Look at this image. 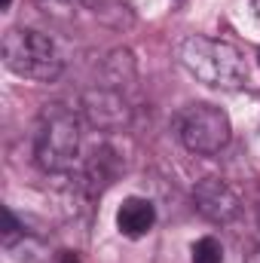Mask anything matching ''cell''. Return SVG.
Returning <instances> with one entry per match:
<instances>
[{
	"mask_svg": "<svg viewBox=\"0 0 260 263\" xmlns=\"http://www.w3.org/2000/svg\"><path fill=\"white\" fill-rule=\"evenodd\" d=\"M178 62L190 77L211 89H239L248 83V65L242 52L227 40L190 34L178 46Z\"/></svg>",
	"mask_w": 260,
	"mask_h": 263,
	"instance_id": "cell-1",
	"label": "cell"
},
{
	"mask_svg": "<svg viewBox=\"0 0 260 263\" xmlns=\"http://www.w3.org/2000/svg\"><path fill=\"white\" fill-rule=\"evenodd\" d=\"M34 159L46 175H67L80 159V120L65 104H46L34 135Z\"/></svg>",
	"mask_w": 260,
	"mask_h": 263,
	"instance_id": "cell-2",
	"label": "cell"
},
{
	"mask_svg": "<svg viewBox=\"0 0 260 263\" xmlns=\"http://www.w3.org/2000/svg\"><path fill=\"white\" fill-rule=\"evenodd\" d=\"M0 49H3V65L15 77H25V80L52 83L65 70V59H62L59 46L34 28H9L3 34Z\"/></svg>",
	"mask_w": 260,
	"mask_h": 263,
	"instance_id": "cell-3",
	"label": "cell"
},
{
	"mask_svg": "<svg viewBox=\"0 0 260 263\" xmlns=\"http://www.w3.org/2000/svg\"><path fill=\"white\" fill-rule=\"evenodd\" d=\"M230 117L217 104L196 101L178 114V138L196 156H214L230 144Z\"/></svg>",
	"mask_w": 260,
	"mask_h": 263,
	"instance_id": "cell-4",
	"label": "cell"
},
{
	"mask_svg": "<svg viewBox=\"0 0 260 263\" xmlns=\"http://www.w3.org/2000/svg\"><path fill=\"white\" fill-rule=\"evenodd\" d=\"M83 120L98 132H120L132 123L129 101L117 89H89L80 98Z\"/></svg>",
	"mask_w": 260,
	"mask_h": 263,
	"instance_id": "cell-5",
	"label": "cell"
},
{
	"mask_svg": "<svg viewBox=\"0 0 260 263\" xmlns=\"http://www.w3.org/2000/svg\"><path fill=\"white\" fill-rule=\"evenodd\" d=\"M193 202H196V211L211 223H230L242 211V202L236 196V190L220 178L199 181L193 187Z\"/></svg>",
	"mask_w": 260,
	"mask_h": 263,
	"instance_id": "cell-6",
	"label": "cell"
},
{
	"mask_svg": "<svg viewBox=\"0 0 260 263\" xmlns=\"http://www.w3.org/2000/svg\"><path fill=\"white\" fill-rule=\"evenodd\" d=\"M120 172H123L120 153H117L114 147H107V144H104V147H95L92 156H89L86 165H83V187H86V193H89V196H101L107 187L117 184Z\"/></svg>",
	"mask_w": 260,
	"mask_h": 263,
	"instance_id": "cell-7",
	"label": "cell"
},
{
	"mask_svg": "<svg viewBox=\"0 0 260 263\" xmlns=\"http://www.w3.org/2000/svg\"><path fill=\"white\" fill-rule=\"evenodd\" d=\"M156 223V208L150 199H141V196H129L120 211H117V230L129 239H141L153 230Z\"/></svg>",
	"mask_w": 260,
	"mask_h": 263,
	"instance_id": "cell-8",
	"label": "cell"
},
{
	"mask_svg": "<svg viewBox=\"0 0 260 263\" xmlns=\"http://www.w3.org/2000/svg\"><path fill=\"white\" fill-rule=\"evenodd\" d=\"M104 70H107V80H110L114 86L135 80V59H132V52L129 49H117V52H110V59H107Z\"/></svg>",
	"mask_w": 260,
	"mask_h": 263,
	"instance_id": "cell-9",
	"label": "cell"
},
{
	"mask_svg": "<svg viewBox=\"0 0 260 263\" xmlns=\"http://www.w3.org/2000/svg\"><path fill=\"white\" fill-rule=\"evenodd\" d=\"M190 260L193 263H220L224 260V245L214 239V236H202V239H196L193 248H190Z\"/></svg>",
	"mask_w": 260,
	"mask_h": 263,
	"instance_id": "cell-10",
	"label": "cell"
},
{
	"mask_svg": "<svg viewBox=\"0 0 260 263\" xmlns=\"http://www.w3.org/2000/svg\"><path fill=\"white\" fill-rule=\"evenodd\" d=\"M55 263H83V260H80V254H77V251H59Z\"/></svg>",
	"mask_w": 260,
	"mask_h": 263,
	"instance_id": "cell-11",
	"label": "cell"
},
{
	"mask_svg": "<svg viewBox=\"0 0 260 263\" xmlns=\"http://www.w3.org/2000/svg\"><path fill=\"white\" fill-rule=\"evenodd\" d=\"M40 3L43 6H70V3L77 6V3H89V0H40Z\"/></svg>",
	"mask_w": 260,
	"mask_h": 263,
	"instance_id": "cell-12",
	"label": "cell"
},
{
	"mask_svg": "<svg viewBox=\"0 0 260 263\" xmlns=\"http://www.w3.org/2000/svg\"><path fill=\"white\" fill-rule=\"evenodd\" d=\"M245 263H260V245L251 251V254H248V260H245Z\"/></svg>",
	"mask_w": 260,
	"mask_h": 263,
	"instance_id": "cell-13",
	"label": "cell"
},
{
	"mask_svg": "<svg viewBox=\"0 0 260 263\" xmlns=\"http://www.w3.org/2000/svg\"><path fill=\"white\" fill-rule=\"evenodd\" d=\"M251 9H254V18H257V25H260V0H251Z\"/></svg>",
	"mask_w": 260,
	"mask_h": 263,
	"instance_id": "cell-14",
	"label": "cell"
},
{
	"mask_svg": "<svg viewBox=\"0 0 260 263\" xmlns=\"http://www.w3.org/2000/svg\"><path fill=\"white\" fill-rule=\"evenodd\" d=\"M12 6V0H0V9H9Z\"/></svg>",
	"mask_w": 260,
	"mask_h": 263,
	"instance_id": "cell-15",
	"label": "cell"
},
{
	"mask_svg": "<svg viewBox=\"0 0 260 263\" xmlns=\"http://www.w3.org/2000/svg\"><path fill=\"white\" fill-rule=\"evenodd\" d=\"M257 55H260V49H257Z\"/></svg>",
	"mask_w": 260,
	"mask_h": 263,
	"instance_id": "cell-16",
	"label": "cell"
}]
</instances>
